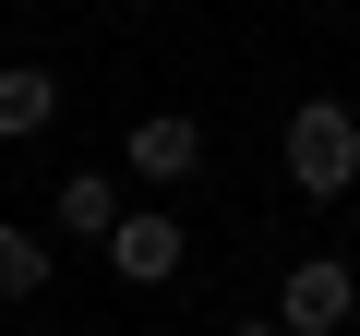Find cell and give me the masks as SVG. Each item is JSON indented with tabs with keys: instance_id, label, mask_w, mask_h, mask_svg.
<instances>
[{
	"instance_id": "obj_10",
	"label": "cell",
	"mask_w": 360,
	"mask_h": 336,
	"mask_svg": "<svg viewBox=\"0 0 360 336\" xmlns=\"http://www.w3.org/2000/svg\"><path fill=\"white\" fill-rule=\"evenodd\" d=\"M25 13H49V0H25Z\"/></svg>"
},
{
	"instance_id": "obj_5",
	"label": "cell",
	"mask_w": 360,
	"mask_h": 336,
	"mask_svg": "<svg viewBox=\"0 0 360 336\" xmlns=\"http://www.w3.org/2000/svg\"><path fill=\"white\" fill-rule=\"evenodd\" d=\"M49 120H60V72L49 60H0V144H25Z\"/></svg>"
},
{
	"instance_id": "obj_8",
	"label": "cell",
	"mask_w": 360,
	"mask_h": 336,
	"mask_svg": "<svg viewBox=\"0 0 360 336\" xmlns=\"http://www.w3.org/2000/svg\"><path fill=\"white\" fill-rule=\"evenodd\" d=\"M229 336H276V312H240V324H229Z\"/></svg>"
},
{
	"instance_id": "obj_7",
	"label": "cell",
	"mask_w": 360,
	"mask_h": 336,
	"mask_svg": "<svg viewBox=\"0 0 360 336\" xmlns=\"http://www.w3.org/2000/svg\"><path fill=\"white\" fill-rule=\"evenodd\" d=\"M0 300H49V240L0 217Z\"/></svg>"
},
{
	"instance_id": "obj_1",
	"label": "cell",
	"mask_w": 360,
	"mask_h": 336,
	"mask_svg": "<svg viewBox=\"0 0 360 336\" xmlns=\"http://www.w3.org/2000/svg\"><path fill=\"white\" fill-rule=\"evenodd\" d=\"M276 156H288V193L300 205H348L360 193V108L348 96H300L288 132H276Z\"/></svg>"
},
{
	"instance_id": "obj_6",
	"label": "cell",
	"mask_w": 360,
	"mask_h": 336,
	"mask_svg": "<svg viewBox=\"0 0 360 336\" xmlns=\"http://www.w3.org/2000/svg\"><path fill=\"white\" fill-rule=\"evenodd\" d=\"M49 217H60V240H108L120 228V181L108 168H72V181L49 193Z\"/></svg>"
},
{
	"instance_id": "obj_4",
	"label": "cell",
	"mask_w": 360,
	"mask_h": 336,
	"mask_svg": "<svg viewBox=\"0 0 360 336\" xmlns=\"http://www.w3.org/2000/svg\"><path fill=\"white\" fill-rule=\"evenodd\" d=\"M120 168H132L144 193L193 181V168H205V120H193V108H132V132H120Z\"/></svg>"
},
{
	"instance_id": "obj_3",
	"label": "cell",
	"mask_w": 360,
	"mask_h": 336,
	"mask_svg": "<svg viewBox=\"0 0 360 336\" xmlns=\"http://www.w3.org/2000/svg\"><path fill=\"white\" fill-rule=\"evenodd\" d=\"M96 252H108V276H120V288H168L180 264H193V240H180V217H168V205H120V228H108Z\"/></svg>"
},
{
	"instance_id": "obj_2",
	"label": "cell",
	"mask_w": 360,
	"mask_h": 336,
	"mask_svg": "<svg viewBox=\"0 0 360 336\" xmlns=\"http://www.w3.org/2000/svg\"><path fill=\"white\" fill-rule=\"evenodd\" d=\"M348 312H360L348 252H300V264L276 276V336H348Z\"/></svg>"
},
{
	"instance_id": "obj_9",
	"label": "cell",
	"mask_w": 360,
	"mask_h": 336,
	"mask_svg": "<svg viewBox=\"0 0 360 336\" xmlns=\"http://www.w3.org/2000/svg\"><path fill=\"white\" fill-rule=\"evenodd\" d=\"M120 13H156V0H120Z\"/></svg>"
}]
</instances>
